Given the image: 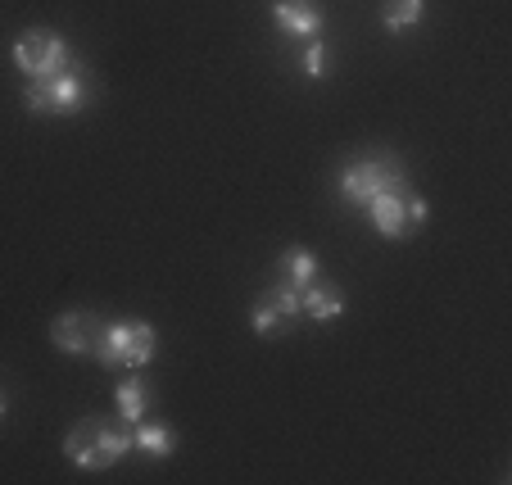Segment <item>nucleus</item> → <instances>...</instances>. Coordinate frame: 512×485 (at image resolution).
Here are the masks:
<instances>
[{
    "mask_svg": "<svg viewBox=\"0 0 512 485\" xmlns=\"http://www.w3.org/2000/svg\"><path fill=\"white\" fill-rule=\"evenodd\" d=\"M132 454V427H118L109 418H82L78 427L64 436V458L82 472H105L118 458Z\"/></svg>",
    "mask_w": 512,
    "mask_h": 485,
    "instance_id": "nucleus-1",
    "label": "nucleus"
},
{
    "mask_svg": "<svg viewBox=\"0 0 512 485\" xmlns=\"http://www.w3.org/2000/svg\"><path fill=\"white\" fill-rule=\"evenodd\" d=\"M155 350H159V331L141 318H123V322H105V336H100V345H96L91 359H96L100 368L141 372L145 363L155 359Z\"/></svg>",
    "mask_w": 512,
    "mask_h": 485,
    "instance_id": "nucleus-2",
    "label": "nucleus"
},
{
    "mask_svg": "<svg viewBox=\"0 0 512 485\" xmlns=\"http://www.w3.org/2000/svg\"><path fill=\"white\" fill-rule=\"evenodd\" d=\"M91 100V82L82 68L68 64L64 73H50V78H32L28 91H23V105L32 114H78Z\"/></svg>",
    "mask_w": 512,
    "mask_h": 485,
    "instance_id": "nucleus-3",
    "label": "nucleus"
},
{
    "mask_svg": "<svg viewBox=\"0 0 512 485\" xmlns=\"http://www.w3.org/2000/svg\"><path fill=\"white\" fill-rule=\"evenodd\" d=\"M336 191L345 195L349 204H358V209H363V204L377 200L381 191H404V168H399L395 159H386V155L354 159V164L340 168Z\"/></svg>",
    "mask_w": 512,
    "mask_h": 485,
    "instance_id": "nucleus-4",
    "label": "nucleus"
},
{
    "mask_svg": "<svg viewBox=\"0 0 512 485\" xmlns=\"http://www.w3.org/2000/svg\"><path fill=\"white\" fill-rule=\"evenodd\" d=\"M14 64H19V73H28L32 78H50V73H64L68 64H73V55H68L64 37L50 28H28L14 37Z\"/></svg>",
    "mask_w": 512,
    "mask_h": 485,
    "instance_id": "nucleus-5",
    "label": "nucleus"
},
{
    "mask_svg": "<svg viewBox=\"0 0 512 485\" xmlns=\"http://www.w3.org/2000/svg\"><path fill=\"white\" fill-rule=\"evenodd\" d=\"M100 336H105V322H100L96 313H87V309L59 313V318L50 322V340H55L64 354H96Z\"/></svg>",
    "mask_w": 512,
    "mask_h": 485,
    "instance_id": "nucleus-6",
    "label": "nucleus"
},
{
    "mask_svg": "<svg viewBox=\"0 0 512 485\" xmlns=\"http://www.w3.org/2000/svg\"><path fill=\"white\" fill-rule=\"evenodd\" d=\"M272 23H277L286 37H300V41L322 37V10L313 0H272Z\"/></svg>",
    "mask_w": 512,
    "mask_h": 485,
    "instance_id": "nucleus-7",
    "label": "nucleus"
},
{
    "mask_svg": "<svg viewBox=\"0 0 512 485\" xmlns=\"http://www.w3.org/2000/svg\"><path fill=\"white\" fill-rule=\"evenodd\" d=\"M363 209H368L372 227H377L381 236H390V241L408 236V204H404V191H381L377 200H368Z\"/></svg>",
    "mask_w": 512,
    "mask_h": 485,
    "instance_id": "nucleus-8",
    "label": "nucleus"
},
{
    "mask_svg": "<svg viewBox=\"0 0 512 485\" xmlns=\"http://www.w3.org/2000/svg\"><path fill=\"white\" fill-rule=\"evenodd\" d=\"M300 313L313 322H336L340 313H345V295H340V286H331V282H309L300 291Z\"/></svg>",
    "mask_w": 512,
    "mask_h": 485,
    "instance_id": "nucleus-9",
    "label": "nucleus"
},
{
    "mask_svg": "<svg viewBox=\"0 0 512 485\" xmlns=\"http://www.w3.org/2000/svg\"><path fill=\"white\" fill-rule=\"evenodd\" d=\"M277 282L295 286V291H304L309 282H318V259H313V250L290 245V250L281 254V263H277Z\"/></svg>",
    "mask_w": 512,
    "mask_h": 485,
    "instance_id": "nucleus-10",
    "label": "nucleus"
},
{
    "mask_svg": "<svg viewBox=\"0 0 512 485\" xmlns=\"http://www.w3.org/2000/svg\"><path fill=\"white\" fill-rule=\"evenodd\" d=\"M132 449H141V454L150 458H168L177 449V436L173 427H164V422H132Z\"/></svg>",
    "mask_w": 512,
    "mask_h": 485,
    "instance_id": "nucleus-11",
    "label": "nucleus"
},
{
    "mask_svg": "<svg viewBox=\"0 0 512 485\" xmlns=\"http://www.w3.org/2000/svg\"><path fill=\"white\" fill-rule=\"evenodd\" d=\"M114 399H118V418L132 427V422H141L145 413H150V386H145L141 377H127V381H118L114 386Z\"/></svg>",
    "mask_w": 512,
    "mask_h": 485,
    "instance_id": "nucleus-12",
    "label": "nucleus"
},
{
    "mask_svg": "<svg viewBox=\"0 0 512 485\" xmlns=\"http://www.w3.org/2000/svg\"><path fill=\"white\" fill-rule=\"evenodd\" d=\"M426 0H381V23L390 32H408L417 19H422Z\"/></svg>",
    "mask_w": 512,
    "mask_h": 485,
    "instance_id": "nucleus-13",
    "label": "nucleus"
},
{
    "mask_svg": "<svg viewBox=\"0 0 512 485\" xmlns=\"http://www.w3.org/2000/svg\"><path fill=\"white\" fill-rule=\"evenodd\" d=\"M250 327L259 331V336H277V331L286 327V318H281V309L268 300V295H263V300L250 309Z\"/></svg>",
    "mask_w": 512,
    "mask_h": 485,
    "instance_id": "nucleus-14",
    "label": "nucleus"
},
{
    "mask_svg": "<svg viewBox=\"0 0 512 485\" xmlns=\"http://www.w3.org/2000/svg\"><path fill=\"white\" fill-rule=\"evenodd\" d=\"M268 300L277 304V309H281V318H286V322H295V318H300V291H295V286L277 282V286H272V291H268Z\"/></svg>",
    "mask_w": 512,
    "mask_h": 485,
    "instance_id": "nucleus-15",
    "label": "nucleus"
},
{
    "mask_svg": "<svg viewBox=\"0 0 512 485\" xmlns=\"http://www.w3.org/2000/svg\"><path fill=\"white\" fill-rule=\"evenodd\" d=\"M304 78H327V46H322V37L318 41H304Z\"/></svg>",
    "mask_w": 512,
    "mask_h": 485,
    "instance_id": "nucleus-16",
    "label": "nucleus"
},
{
    "mask_svg": "<svg viewBox=\"0 0 512 485\" xmlns=\"http://www.w3.org/2000/svg\"><path fill=\"white\" fill-rule=\"evenodd\" d=\"M426 200H408V232H417V227H426Z\"/></svg>",
    "mask_w": 512,
    "mask_h": 485,
    "instance_id": "nucleus-17",
    "label": "nucleus"
},
{
    "mask_svg": "<svg viewBox=\"0 0 512 485\" xmlns=\"http://www.w3.org/2000/svg\"><path fill=\"white\" fill-rule=\"evenodd\" d=\"M5 413H10V399H5V390H0V418H5Z\"/></svg>",
    "mask_w": 512,
    "mask_h": 485,
    "instance_id": "nucleus-18",
    "label": "nucleus"
}]
</instances>
